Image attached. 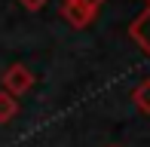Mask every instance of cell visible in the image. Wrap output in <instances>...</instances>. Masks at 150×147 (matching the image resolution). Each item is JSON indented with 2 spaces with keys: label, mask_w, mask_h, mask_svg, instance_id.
Instances as JSON below:
<instances>
[{
  "label": "cell",
  "mask_w": 150,
  "mask_h": 147,
  "mask_svg": "<svg viewBox=\"0 0 150 147\" xmlns=\"http://www.w3.org/2000/svg\"><path fill=\"white\" fill-rule=\"evenodd\" d=\"M132 101H135V107H138L141 113H147V117H150V77L141 80V83L132 89Z\"/></svg>",
  "instance_id": "obj_4"
},
{
  "label": "cell",
  "mask_w": 150,
  "mask_h": 147,
  "mask_svg": "<svg viewBox=\"0 0 150 147\" xmlns=\"http://www.w3.org/2000/svg\"><path fill=\"white\" fill-rule=\"evenodd\" d=\"M71 3H80V6H86V9H92V12H98L101 6H104V0H71Z\"/></svg>",
  "instance_id": "obj_7"
},
{
  "label": "cell",
  "mask_w": 150,
  "mask_h": 147,
  "mask_svg": "<svg viewBox=\"0 0 150 147\" xmlns=\"http://www.w3.org/2000/svg\"><path fill=\"white\" fill-rule=\"evenodd\" d=\"M18 3H22L25 9H28V12H40V9L46 6V3H49V0H18Z\"/></svg>",
  "instance_id": "obj_6"
},
{
  "label": "cell",
  "mask_w": 150,
  "mask_h": 147,
  "mask_svg": "<svg viewBox=\"0 0 150 147\" xmlns=\"http://www.w3.org/2000/svg\"><path fill=\"white\" fill-rule=\"evenodd\" d=\"M147 6H150V0H147Z\"/></svg>",
  "instance_id": "obj_8"
},
{
  "label": "cell",
  "mask_w": 150,
  "mask_h": 147,
  "mask_svg": "<svg viewBox=\"0 0 150 147\" xmlns=\"http://www.w3.org/2000/svg\"><path fill=\"white\" fill-rule=\"evenodd\" d=\"M16 113H18V98L6 95V92L0 89V126L9 123V119H16Z\"/></svg>",
  "instance_id": "obj_5"
},
{
  "label": "cell",
  "mask_w": 150,
  "mask_h": 147,
  "mask_svg": "<svg viewBox=\"0 0 150 147\" xmlns=\"http://www.w3.org/2000/svg\"><path fill=\"white\" fill-rule=\"evenodd\" d=\"M110 147H117V144H110Z\"/></svg>",
  "instance_id": "obj_9"
},
{
  "label": "cell",
  "mask_w": 150,
  "mask_h": 147,
  "mask_svg": "<svg viewBox=\"0 0 150 147\" xmlns=\"http://www.w3.org/2000/svg\"><path fill=\"white\" fill-rule=\"evenodd\" d=\"M95 16H98V12L86 9V6H80V3L61 0V18H64V22L71 25V28H89V25L95 22Z\"/></svg>",
  "instance_id": "obj_3"
},
{
  "label": "cell",
  "mask_w": 150,
  "mask_h": 147,
  "mask_svg": "<svg viewBox=\"0 0 150 147\" xmlns=\"http://www.w3.org/2000/svg\"><path fill=\"white\" fill-rule=\"evenodd\" d=\"M0 86H3L6 95L18 98V95H25V92L34 89V71L28 68V64L16 61V64H9V68L0 74Z\"/></svg>",
  "instance_id": "obj_1"
},
{
  "label": "cell",
  "mask_w": 150,
  "mask_h": 147,
  "mask_svg": "<svg viewBox=\"0 0 150 147\" xmlns=\"http://www.w3.org/2000/svg\"><path fill=\"white\" fill-rule=\"evenodd\" d=\"M129 37L138 43V49H144V55H150V6L135 16V22L129 25Z\"/></svg>",
  "instance_id": "obj_2"
}]
</instances>
